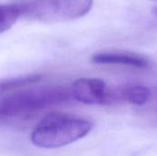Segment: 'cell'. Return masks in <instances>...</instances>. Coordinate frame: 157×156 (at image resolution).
I'll return each mask as SVG.
<instances>
[{
  "label": "cell",
  "instance_id": "6da1fadb",
  "mask_svg": "<svg viewBox=\"0 0 157 156\" xmlns=\"http://www.w3.org/2000/svg\"><path fill=\"white\" fill-rule=\"evenodd\" d=\"M71 88L57 86L21 89L0 99V125L28 121L72 98Z\"/></svg>",
  "mask_w": 157,
  "mask_h": 156
},
{
  "label": "cell",
  "instance_id": "7a4b0ae2",
  "mask_svg": "<svg viewBox=\"0 0 157 156\" xmlns=\"http://www.w3.org/2000/svg\"><path fill=\"white\" fill-rule=\"evenodd\" d=\"M92 123L72 114L53 112L46 115L31 133L35 146L55 149L71 144L86 137L92 130Z\"/></svg>",
  "mask_w": 157,
  "mask_h": 156
},
{
  "label": "cell",
  "instance_id": "3957f363",
  "mask_svg": "<svg viewBox=\"0 0 157 156\" xmlns=\"http://www.w3.org/2000/svg\"><path fill=\"white\" fill-rule=\"evenodd\" d=\"M22 16L40 22L56 23L86 16L93 0H30L20 4Z\"/></svg>",
  "mask_w": 157,
  "mask_h": 156
},
{
  "label": "cell",
  "instance_id": "277c9868",
  "mask_svg": "<svg viewBox=\"0 0 157 156\" xmlns=\"http://www.w3.org/2000/svg\"><path fill=\"white\" fill-rule=\"evenodd\" d=\"M72 97L86 105H107L109 102V88L98 78H79L71 86Z\"/></svg>",
  "mask_w": 157,
  "mask_h": 156
},
{
  "label": "cell",
  "instance_id": "5b68a950",
  "mask_svg": "<svg viewBox=\"0 0 157 156\" xmlns=\"http://www.w3.org/2000/svg\"><path fill=\"white\" fill-rule=\"evenodd\" d=\"M92 62L98 64L123 65L134 68H145L148 66V61L146 58L131 52H98L93 55Z\"/></svg>",
  "mask_w": 157,
  "mask_h": 156
},
{
  "label": "cell",
  "instance_id": "8992f818",
  "mask_svg": "<svg viewBox=\"0 0 157 156\" xmlns=\"http://www.w3.org/2000/svg\"><path fill=\"white\" fill-rule=\"evenodd\" d=\"M21 16V5H0V33L11 29Z\"/></svg>",
  "mask_w": 157,
  "mask_h": 156
},
{
  "label": "cell",
  "instance_id": "52a82bcc",
  "mask_svg": "<svg viewBox=\"0 0 157 156\" xmlns=\"http://www.w3.org/2000/svg\"><path fill=\"white\" fill-rule=\"evenodd\" d=\"M151 97V91L144 86H133L121 90V99L132 105L143 106Z\"/></svg>",
  "mask_w": 157,
  "mask_h": 156
},
{
  "label": "cell",
  "instance_id": "ba28073f",
  "mask_svg": "<svg viewBox=\"0 0 157 156\" xmlns=\"http://www.w3.org/2000/svg\"><path fill=\"white\" fill-rule=\"evenodd\" d=\"M41 76L40 74H29L24 76H17L9 79H5L0 81V95L16 90L17 88L25 87L29 85H32L40 81Z\"/></svg>",
  "mask_w": 157,
  "mask_h": 156
},
{
  "label": "cell",
  "instance_id": "9c48e42d",
  "mask_svg": "<svg viewBox=\"0 0 157 156\" xmlns=\"http://www.w3.org/2000/svg\"><path fill=\"white\" fill-rule=\"evenodd\" d=\"M153 14H154V15H155V16L157 17V6L153 9Z\"/></svg>",
  "mask_w": 157,
  "mask_h": 156
},
{
  "label": "cell",
  "instance_id": "30bf717a",
  "mask_svg": "<svg viewBox=\"0 0 157 156\" xmlns=\"http://www.w3.org/2000/svg\"><path fill=\"white\" fill-rule=\"evenodd\" d=\"M150 1H155V2H157V0H150Z\"/></svg>",
  "mask_w": 157,
  "mask_h": 156
}]
</instances>
